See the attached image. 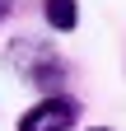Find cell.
Wrapping results in <instances>:
<instances>
[{
    "label": "cell",
    "instance_id": "obj_5",
    "mask_svg": "<svg viewBox=\"0 0 126 131\" xmlns=\"http://www.w3.org/2000/svg\"><path fill=\"white\" fill-rule=\"evenodd\" d=\"M89 131H112V126H89Z\"/></svg>",
    "mask_w": 126,
    "mask_h": 131
},
{
    "label": "cell",
    "instance_id": "obj_3",
    "mask_svg": "<svg viewBox=\"0 0 126 131\" xmlns=\"http://www.w3.org/2000/svg\"><path fill=\"white\" fill-rule=\"evenodd\" d=\"M42 14H47V24H52L56 33H70L75 24H80V9H75V0H47V5H42Z\"/></svg>",
    "mask_w": 126,
    "mask_h": 131
},
{
    "label": "cell",
    "instance_id": "obj_4",
    "mask_svg": "<svg viewBox=\"0 0 126 131\" xmlns=\"http://www.w3.org/2000/svg\"><path fill=\"white\" fill-rule=\"evenodd\" d=\"M9 9H14V0H0V19H5V14H9Z\"/></svg>",
    "mask_w": 126,
    "mask_h": 131
},
{
    "label": "cell",
    "instance_id": "obj_1",
    "mask_svg": "<svg viewBox=\"0 0 126 131\" xmlns=\"http://www.w3.org/2000/svg\"><path fill=\"white\" fill-rule=\"evenodd\" d=\"M75 122H80V103L66 94H47L19 117V131H70Z\"/></svg>",
    "mask_w": 126,
    "mask_h": 131
},
{
    "label": "cell",
    "instance_id": "obj_2",
    "mask_svg": "<svg viewBox=\"0 0 126 131\" xmlns=\"http://www.w3.org/2000/svg\"><path fill=\"white\" fill-rule=\"evenodd\" d=\"M42 61H56V52H52L47 42H37V38H19V42L5 52V66H19V75H23V80L33 75Z\"/></svg>",
    "mask_w": 126,
    "mask_h": 131
}]
</instances>
